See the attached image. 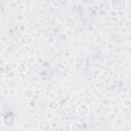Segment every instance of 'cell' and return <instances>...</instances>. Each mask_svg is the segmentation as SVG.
<instances>
[{
	"label": "cell",
	"instance_id": "1",
	"mask_svg": "<svg viewBox=\"0 0 131 131\" xmlns=\"http://www.w3.org/2000/svg\"><path fill=\"white\" fill-rule=\"evenodd\" d=\"M112 7L114 9L117 10H121L124 9L126 6V2L124 1H121L120 5H116L113 1H112Z\"/></svg>",
	"mask_w": 131,
	"mask_h": 131
}]
</instances>
